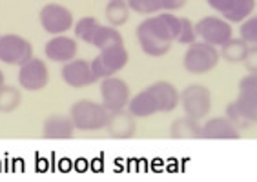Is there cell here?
<instances>
[{"label": "cell", "mask_w": 257, "mask_h": 182, "mask_svg": "<svg viewBox=\"0 0 257 182\" xmlns=\"http://www.w3.org/2000/svg\"><path fill=\"white\" fill-rule=\"evenodd\" d=\"M181 31V17L172 11L150 15L137 26L139 46L148 57H163L177 42Z\"/></svg>", "instance_id": "obj_1"}, {"label": "cell", "mask_w": 257, "mask_h": 182, "mask_svg": "<svg viewBox=\"0 0 257 182\" xmlns=\"http://www.w3.org/2000/svg\"><path fill=\"white\" fill-rule=\"evenodd\" d=\"M181 91L172 82L159 80L141 89L130 99L128 109L137 118H148L155 113H170L179 106Z\"/></svg>", "instance_id": "obj_2"}, {"label": "cell", "mask_w": 257, "mask_h": 182, "mask_svg": "<svg viewBox=\"0 0 257 182\" xmlns=\"http://www.w3.org/2000/svg\"><path fill=\"white\" fill-rule=\"evenodd\" d=\"M69 117L79 131H99V129H106L109 111L102 102L82 99L71 104Z\"/></svg>", "instance_id": "obj_3"}, {"label": "cell", "mask_w": 257, "mask_h": 182, "mask_svg": "<svg viewBox=\"0 0 257 182\" xmlns=\"http://www.w3.org/2000/svg\"><path fill=\"white\" fill-rule=\"evenodd\" d=\"M221 51L215 46L197 40L188 46L183 57V68L192 75H206L219 64Z\"/></svg>", "instance_id": "obj_4"}, {"label": "cell", "mask_w": 257, "mask_h": 182, "mask_svg": "<svg viewBox=\"0 0 257 182\" xmlns=\"http://www.w3.org/2000/svg\"><path fill=\"white\" fill-rule=\"evenodd\" d=\"M128 60L130 53L126 50V46H111V48L99 51V55L91 60V69H93L97 80H102L108 77H115L119 71H122L128 64Z\"/></svg>", "instance_id": "obj_5"}, {"label": "cell", "mask_w": 257, "mask_h": 182, "mask_svg": "<svg viewBox=\"0 0 257 182\" xmlns=\"http://www.w3.org/2000/svg\"><path fill=\"white\" fill-rule=\"evenodd\" d=\"M184 115L203 120L212 111V91L204 84H188L181 91V100Z\"/></svg>", "instance_id": "obj_6"}, {"label": "cell", "mask_w": 257, "mask_h": 182, "mask_svg": "<svg viewBox=\"0 0 257 182\" xmlns=\"http://www.w3.org/2000/svg\"><path fill=\"white\" fill-rule=\"evenodd\" d=\"M33 59V44L22 35H0V62L8 66H22Z\"/></svg>", "instance_id": "obj_7"}, {"label": "cell", "mask_w": 257, "mask_h": 182, "mask_svg": "<svg viewBox=\"0 0 257 182\" xmlns=\"http://www.w3.org/2000/svg\"><path fill=\"white\" fill-rule=\"evenodd\" d=\"M195 31H197V39L208 42V44L221 48L233 37V28L232 22H228L223 17H213L208 15L203 17L195 24Z\"/></svg>", "instance_id": "obj_8"}, {"label": "cell", "mask_w": 257, "mask_h": 182, "mask_svg": "<svg viewBox=\"0 0 257 182\" xmlns=\"http://www.w3.org/2000/svg\"><path fill=\"white\" fill-rule=\"evenodd\" d=\"M40 26L50 35H66L75 26L73 13L62 4H46L39 13Z\"/></svg>", "instance_id": "obj_9"}, {"label": "cell", "mask_w": 257, "mask_h": 182, "mask_svg": "<svg viewBox=\"0 0 257 182\" xmlns=\"http://www.w3.org/2000/svg\"><path fill=\"white\" fill-rule=\"evenodd\" d=\"M100 99H102V104L106 106L109 113L119 111V109H126L130 99H132L130 86L126 84V80L119 79V77L102 79L100 80Z\"/></svg>", "instance_id": "obj_10"}, {"label": "cell", "mask_w": 257, "mask_h": 182, "mask_svg": "<svg viewBox=\"0 0 257 182\" xmlns=\"http://www.w3.org/2000/svg\"><path fill=\"white\" fill-rule=\"evenodd\" d=\"M19 84L26 91H40L50 82V69L42 59H30L19 66Z\"/></svg>", "instance_id": "obj_11"}, {"label": "cell", "mask_w": 257, "mask_h": 182, "mask_svg": "<svg viewBox=\"0 0 257 182\" xmlns=\"http://www.w3.org/2000/svg\"><path fill=\"white\" fill-rule=\"evenodd\" d=\"M60 77H62L66 86L75 89L88 88V86L97 82V77H95L93 69H91V62L82 59H73L66 62V64H62Z\"/></svg>", "instance_id": "obj_12"}, {"label": "cell", "mask_w": 257, "mask_h": 182, "mask_svg": "<svg viewBox=\"0 0 257 182\" xmlns=\"http://www.w3.org/2000/svg\"><path fill=\"white\" fill-rule=\"evenodd\" d=\"M77 51H79L77 40L68 35H53L44 46L46 59L51 62H59V64H66L69 60H73L77 57Z\"/></svg>", "instance_id": "obj_13"}, {"label": "cell", "mask_w": 257, "mask_h": 182, "mask_svg": "<svg viewBox=\"0 0 257 182\" xmlns=\"http://www.w3.org/2000/svg\"><path fill=\"white\" fill-rule=\"evenodd\" d=\"M106 131L113 138H132L137 133V117L130 113V109L111 111L106 124Z\"/></svg>", "instance_id": "obj_14"}, {"label": "cell", "mask_w": 257, "mask_h": 182, "mask_svg": "<svg viewBox=\"0 0 257 182\" xmlns=\"http://www.w3.org/2000/svg\"><path fill=\"white\" fill-rule=\"evenodd\" d=\"M230 120H232L239 129H252L257 124V109L253 106H250L248 102H244L242 99H235L226 106L224 111Z\"/></svg>", "instance_id": "obj_15"}, {"label": "cell", "mask_w": 257, "mask_h": 182, "mask_svg": "<svg viewBox=\"0 0 257 182\" xmlns=\"http://www.w3.org/2000/svg\"><path fill=\"white\" fill-rule=\"evenodd\" d=\"M75 124L69 115H51L42 124V135L44 138L53 140H66L75 135Z\"/></svg>", "instance_id": "obj_16"}, {"label": "cell", "mask_w": 257, "mask_h": 182, "mask_svg": "<svg viewBox=\"0 0 257 182\" xmlns=\"http://www.w3.org/2000/svg\"><path fill=\"white\" fill-rule=\"evenodd\" d=\"M241 129L224 115L212 117L203 124V138H239Z\"/></svg>", "instance_id": "obj_17"}, {"label": "cell", "mask_w": 257, "mask_h": 182, "mask_svg": "<svg viewBox=\"0 0 257 182\" xmlns=\"http://www.w3.org/2000/svg\"><path fill=\"white\" fill-rule=\"evenodd\" d=\"M172 138H203V124H199L197 118H192L188 115L173 120L170 128Z\"/></svg>", "instance_id": "obj_18"}, {"label": "cell", "mask_w": 257, "mask_h": 182, "mask_svg": "<svg viewBox=\"0 0 257 182\" xmlns=\"http://www.w3.org/2000/svg\"><path fill=\"white\" fill-rule=\"evenodd\" d=\"M119 44H124L122 40V35L117 28L113 26H104V24H99V28L95 30V35L93 39H91V44L93 48L97 50H106V48H111V46H119Z\"/></svg>", "instance_id": "obj_19"}, {"label": "cell", "mask_w": 257, "mask_h": 182, "mask_svg": "<svg viewBox=\"0 0 257 182\" xmlns=\"http://www.w3.org/2000/svg\"><path fill=\"white\" fill-rule=\"evenodd\" d=\"M253 11H255V0H230L226 11L221 17L232 24H241L250 15H253Z\"/></svg>", "instance_id": "obj_20"}, {"label": "cell", "mask_w": 257, "mask_h": 182, "mask_svg": "<svg viewBox=\"0 0 257 182\" xmlns=\"http://www.w3.org/2000/svg\"><path fill=\"white\" fill-rule=\"evenodd\" d=\"M248 50H250V44L246 40H242L241 37L239 39H230L224 46L219 48L221 51V59H224L226 62H232V64H239V62H244L248 55Z\"/></svg>", "instance_id": "obj_21"}, {"label": "cell", "mask_w": 257, "mask_h": 182, "mask_svg": "<svg viewBox=\"0 0 257 182\" xmlns=\"http://www.w3.org/2000/svg\"><path fill=\"white\" fill-rule=\"evenodd\" d=\"M130 13H132V10H130L128 0H109L106 4V10H104V17L108 20V24L113 28L126 24Z\"/></svg>", "instance_id": "obj_22"}, {"label": "cell", "mask_w": 257, "mask_h": 182, "mask_svg": "<svg viewBox=\"0 0 257 182\" xmlns=\"http://www.w3.org/2000/svg\"><path fill=\"white\" fill-rule=\"evenodd\" d=\"M22 104V91L15 86L4 84L0 88V113H13Z\"/></svg>", "instance_id": "obj_23"}, {"label": "cell", "mask_w": 257, "mask_h": 182, "mask_svg": "<svg viewBox=\"0 0 257 182\" xmlns=\"http://www.w3.org/2000/svg\"><path fill=\"white\" fill-rule=\"evenodd\" d=\"M239 99H242L244 102H248L250 106L257 109V75L248 73L239 80Z\"/></svg>", "instance_id": "obj_24"}, {"label": "cell", "mask_w": 257, "mask_h": 182, "mask_svg": "<svg viewBox=\"0 0 257 182\" xmlns=\"http://www.w3.org/2000/svg\"><path fill=\"white\" fill-rule=\"evenodd\" d=\"M99 20L95 19V17H82L80 20H77L73 26V31H75V39L82 40L86 44H91V39H93L95 30L99 28Z\"/></svg>", "instance_id": "obj_25"}, {"label": "cell", "mask_w": 257, "mask_h": 182, "mask_svg": "<svg viewBox=\"0 0 257 182\" xmlns=\"http://www.w3.org/2000/svg\"><path fill=\"white\" fill-rule=\"evenodd\" d=\"M130 10L139 15H155L163 11V2L161 0H128Z\"/></svg>", "instance_id": "obj_26"}, {"label": "cell", "mask_w": 257, "mask_h": 182, "mask_svg": "<svg viewBox=\"0 0 257 182\" xmlns=\"http://www.w3.org/2000/svg\"><path fill=\"white\" fill-rule=\"evenodd\" d=\"M239 37L246 40L250 46H257V13L250 15L239 26Z\"/></svg>", "instance_id": "obj_27"}, {"label": "cell", "mask_w": 257, "mask_h": 182, "mask_svg": "<svg viewBox=\"0 0 257 182\" xmlns=\"http://www.w3.org/2000/svg\"><path fill=\"white\" fill-rule=\"evenodd\" d=\"M179 44H193L197 42V31H195V24L186 17H181V31H179Z\"/></svg>", "instance_id": "obj_28"}, {"label": "cell", "mask_w": 257, "mask_h": 182, "mask_svg": "<svg viewBox=\"0 0 257 182\" xmlns=\"http://www.w3.org/2000/svg\"><path fill=\"white\" fill-rule=\"evenodd\" d=\"M242 64H244V68L248 69V73L257 75V46H250L246 59H244Z\"/></svg>", "instance_id": "obj_29"}, {"label": "cell", "mask_w": 257, "mask_h": 182, "mask_svg": "<svg viewBox=\"0 0 257 182\" xmlns=\"http://www.w3.org/2000/svg\"><path fill=\"white\" fill-rule=\"evenodd\" d=\"M163 11H179L186 6V0H161Z\"/></svg>", "instance_id": "obj_30"}, {"label": "cell", "mask_w": 257, "mask_h": 182, "mask_svg": "<svg viewBox=\"0 0 257 182\" xmlns=\"http://www.w3.org/2000/svg\"><path fill=\"white\" fill-rule=\"evenodd\" d=\"M206 4L210 6L213 11H217L219 15H223L224 11H226L228 4H230V0H206Z\"/></svg>", "instance_id": "obj_31"}, {"label": "cell", "mask_w": 257, "mask_h": 182, "mask_svg": "<svg viewBox=\"0 0 257 182\" xmlns=\"http://www.w3.org/2000/svg\"><path fill=\"white\" fill-rule=\"evenodd\" d=\"M6 84V77H4V73H2V69H0V88Z\"/></svg>", "instance_id": "obj_32"}]
</instances>
